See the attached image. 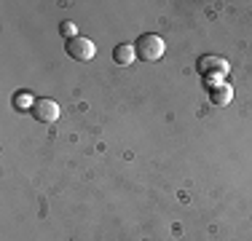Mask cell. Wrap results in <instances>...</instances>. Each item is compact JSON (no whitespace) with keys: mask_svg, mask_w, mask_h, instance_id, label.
I'll use <instances>...</instances> for the list:
<instances>
[{"mask_svg":"<svg viewBox=\"0 0 252 241\" xmlns=\"http://www.w3.org/2000/svg\"><path fill=\"white\" fill-rule=\"evenodd\" d=\"M164 38L156 32H142L134 43V54L142 59V62H158L164 57Z\"/></svg>","mask_w":252,"mask_h":241,"instance_id":"6da1fadb","label":"cell"},{"mask_svg":"<svg viewBox=\"0 0 252 241\" xmlns=\"http://www.w3.org/2000/svg\"><path fill=\"white\" fill-rule=\"evenodd\" d=\"M196 70L201 72L204 81H209V78H223L228 72V62L223 57H215V54H204V57H199V62H196Z\"/></svg>","mask_w":252,"mask_h":241,"instance_id":"7a4b0ae2","label":"cell"},{"mask_svg":"<svg viewBox=\"0 0 252 241\" xmlns=\"http://www.w3.org/2000/svg\"><path fill=\"white\" fill-rule=\"evenodd\" d=\"M64 51L70 54V57L75 59V62H89V59H94V54H97V48L89 38H83V35H78V38H70L67 43H64Z\"/></svg>","mask_w":252,"mask_h":241,"instance_id":"3957f363","label":"cell"},{"mask_svg":"<svg viewBox=\"0 0 252 241\" xmlns=\"http://www.w3.org/2000/svg\"><path fill=\"white\" fill-rule=\"evenodd\" d=\"M32 118L40 120V123H51V120L59 118V105L54 99H46V96H40V99L32 102Z\"/></svg>","mask_w":252,"mask_h":241,"instance_id":"277c9868","label":"cell"},{"mask_svg":"<svg viewBox=\"0 0 252 241\" xmlns=\"http://www.w3.org/2000/svg\"><path fill=\"white\" fill-rule=\"evenodd\" d=\"M207 89H209V102H212V105H218V107L228 105V102H231V96H233L231 86H225V83L207 81Z\"/></svg>","mask_w":252,"mask_h":241,"instance_id":"5b68a950","label":"cell"},{"mask_svg":"<svg viewBox=\"0 0 252 241\" xmlns=\"http://www.w3.org/2000/svg\"><path fill=\"white\" fill-rule=\"evenodd\" d=\"M134 46H129V43H118L116 48H113V62L116 64H121V67H126V64H131L134 62Z\"/></svg>","mask_w":252,"mask_h":241,"instance_id":"8992f818","label":"cell"},{"mask_svg":"<svg viewBox=\"0 0 252 241\" xmlns=\"http://www.w3.org/2000/svg\"><path fill=\"white\" fill-rule=\"evenodd\" d=\"M59 32H62L64 35V38H78V32H75V24L73 22H62V24H59Z\"/></svg>","mask_w":252,"mask_h":241,"instance_id":"52a82bcc","label":"cell"},{"mask_svg":"<svg viewBox=\"0 0 252 241\" xmlns=\"http://www.w3.org/2000/svg\"><path fill=\"white\" fill-rule=\"evenodd\" d=\"M32 102H35V99H30V94L14 96V107H22V110H25V107H32Z\"/></svg>","mask_w":252,"mask_h":241,"instance_id":"ba28073f","label":"cell"}]
</instances>
